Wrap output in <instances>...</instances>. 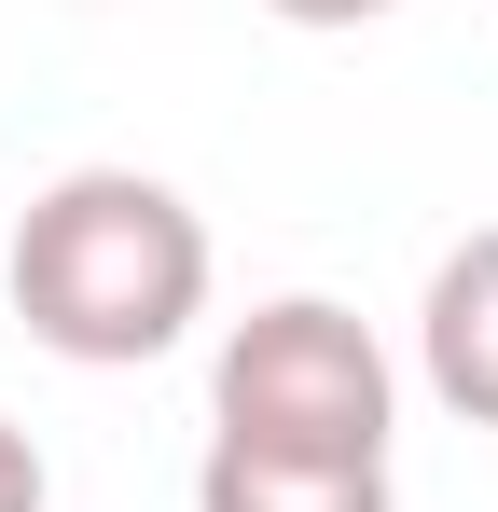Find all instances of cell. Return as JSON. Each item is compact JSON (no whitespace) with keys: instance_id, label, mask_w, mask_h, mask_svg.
Returning a JSON list of instances; mask_svg holds the SVG:
<instances>
[{"instance_id":"obj_5","label":"cell","mask_w":498,"mask_h":512,"mask_svg":"<svg viewBox=\"0 0 498 512\" xmlns=\"http://www.w3.org/2000/svg\"><path fill=\"white\" fill-rule=\"evenodd\" d=\"M56 499V471H42V443H28V429L0 416V512H42Z\"/></svg>"},{"instance_id":"obj_3","label":"cell","mask_w":498,"mask_h":512,"mask_svg":"<svg viewBox=\"0 0 498 512\" xmlns=\"http://www.w3.org/2000/svg\"><path fill=\"white\" fill-rule=\"evenodd\" d=\"M415 374L443 416L498 429V222H471L457 250L429 263V305H415Z\"/></svg>"},{"instance_id":"obj_1","label":"cell","mask_w":498,"mask_h":512,"mask_svg":"<svg viewBox=\"0 0 498 512\" xmlns=\"http://www.w3.org/2000/svg\"><path fill=\"white\" fill-rule=\"evenodd\" d=\"M14 319L83 374H139L208 319V222L153 167H70L14 222Z\"/></svg>"},{"instance_id":"obj_2","label":"cell","mask_w":498,"mask_h":512,"mask_svg":"<svg viewBox=\"0 0 498 512\" xmlns=\"http://www.w3.org/2000/svg\"><path fill=\"white\" fill-rule=\"evenodd\" d=\"M402 374L360 305L332 291H277L249 305L222 360H208V443H277V457H388Z\"/></svg>"},{"instance_id":"obj_4","label":"cell","mask_w":498,"mask_h":512,"mask_svg":"<svg viewBox=\"0 0 498 512\" xmlns=\"http://www.w3.org/2000/svg\"><path fill=\"white\" fill-rule=\"evenodd\" d=\"M194 512H402L388 457H277V443H208Z\"/></svg>"},{"instance_id":"obj_6","label":"cell","mask_w":498,"mask_h":512,"mask_svg":"<svg viewBox=\"0 0 498 512\" xmlns=\"http://www.w3.org/2000/svg\"><path fill=\"white\" fill-rule=\"evenodd\" d=\"M277 28H374V14H402V0H263Z\"/></svg>"}]
</instances>
